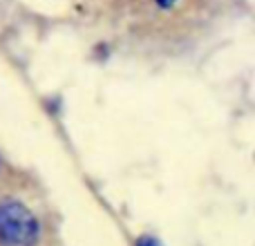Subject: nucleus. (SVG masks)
I'll use <instances>...</instances> for the list:
<instances>
[{
  "label": "nucleus",
  "mask_w": 255,
  "mask_h": 246,
  "mask_svg": "<svg viewBox=\"0 0 255 246\" xmlns=\"http://www.w3.org/2000/svg\"><path fill=\"white\" fill-rule=\"evenodd\" d=\"M38 222L27 206L18 202L0 204V246H34Z\"/></svg>",
  "instance_id": "nucleus-1"
},
{
  "label": "nucleus",
  "mask_w": 255,
  "mask_h": 246,
  "mask_svg": "<svg viewBox=\"0 0 255 246\" xmlns=\"http://www.w3.org/2000/svg\"><path fill=\"white\" fill-rule=\"evenodd\" d=\"M139 246H159V242H157V240H152V238H141Z\"/></svg>",
  "instance_id": "nucleus-2"
},
{
  "label": "nucleus",
  "mask_w": 255,
  "mask_h": 246,
  "mask_svg": "<svg viewBox=\"0 0 255 246\" xmlns=\"http://www.w3.org/2000/svg\"><path fill=\"white\" fill-rule=\"evenodd\" d=\"M175 2H177V0H157V4H159V7H161V9L172 7V4H175Z\"/></svg>",
  "instance_id": "nucleus-3"
}]
</instances>
